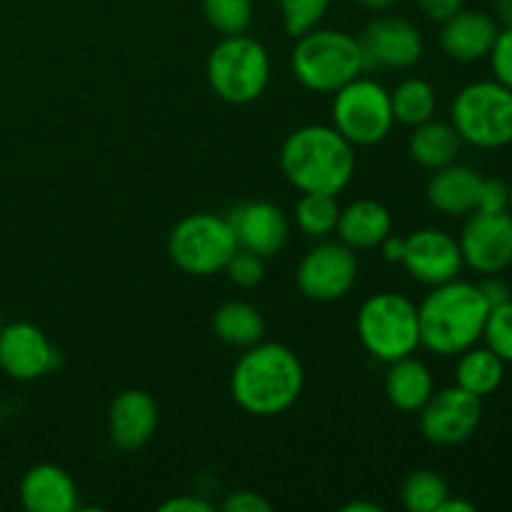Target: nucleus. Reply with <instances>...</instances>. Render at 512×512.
Returning <instances> with one entry per match:
<instances>
[{
  "mask_svg": "<svg viewBox=\"0 0 512 512\" xmlns=\"http://www.w3.org/2000/svg\"><path fill=\"white\" fill-rule=\"evenodd\" d=\"M510 268H512V263H510Z\"/></svg>",
  "mask_w": 512,
  "mask_h": 512,
  "instance_id": "49530a36",
  "label": "nucleus"
},
{
  "mask_svg": "<svg viewBox=\"0 0 512 512\" xmlns=\"http://www.w3.org/2000/svg\"><path fill=\"white\" fill-rule=\"evenodd\" d=\"M460 253L475 273H503L512 263V215L473 210L458 238Z\"/></svg>",
  "mask_w": 512,
  "mask_h": 512,
  "instance_id": "f8f14e48",
  "label": "nucleus"
},
{
  "mask_svg": "<svg viewBox=\"0 0 512 512\" xmlns=\"http://www.w3.org/2000/svg\"><path fill=\"white\" fill-rule=\"evenodd\" d=\"M158 428V403L145 390H123L110 403L108 433L110 440L123 453L145 448Z\"/></svg>",
  "mask_w": 512,
  "mask_h": 512,
  "instance_id": "f3484780",
  "label": "nucleus"
},
{
  "mask_svg": "<svg viewBox=\"0 0 512 512\" xmlns=\"http://www.w3.org/2000/svg\"><path fill=\"white\" fill-rule=\"evenodd\" d=\"M213 333L233 348H250L265 335V320L255 305L243 300H230L220 305L213 315Z\"/></svg>",
  "mask_w": 512,
  "mask_h": 512,
  "instance_id": "393cba45",
  "label": "nucleus"
},
{
  "mask_svg": "<svg viewBox=\"0 0 512 512\" xmlns=\"http://www.w3.org/2000/svg\"><path fill=\"white\" fill-rule=\"evenodd\" d=\"M340 218V205L335 195L303 193L295 205V223L310 238H325L335 233Z\"/></svg>",
  "mask_w": 512,
  "mask_h": 512,
  "instance_id": "bb28decb",
  "label": "nucleus"
},
{
  "mask_svg": "<svg viewBox=\"0 0 512 512\" xmlns=\"http://www.w3.org/2000/svg\"><path fill=\"white\" fill-rule=\"evenodd\" d=\"M460 145H463V140H460L453 123H440L433 118L415 125L413 135H410V155H413L415 163L428 170H438L455 163L460 155Z\"/></svg>",
  "mask_w": 512,
  "mask_h": 512,
  "instance_id": "5701e85b",
  "label": "nucleus"
},
{
  "mask_svg": "<svg viewBox=\"0 0 512 512\" xmlns=\"http://www.w3.org/2000/svg\"><path fill=\"white\" fill-rule=\"evenodd\" d=\"M390 103H393V115L398 123L415 125L425 123L435 115L438 108V98H435V88L423 78H408L390 93Z\"/></svg>",
  "mask_w": 512,
  "mask_h": 512,
  "instance_id": "a878e982",
  "label": "nucleus"
},
{
  "mask_svg": "<svg viewBox=\"0 0 512 512\" xmlns=\"http://www.w3.org/2000/svg\"><path fill=\"white\" fill-rule=\"evenodd\" d=\"M400 263L405 265L410 278L435 288L460 278L465 260L453 235L438 228H423L405 238V253Z\"/></svg>",
  "mask_w": 512,
  "mask_h": 512,
  "instance_id": "4468645a",
  "label": "nucleus"
},
{
  "mask_svg": "<svg viewBox=\"0 0 512 512\" xmlns=\"http://www.w3.org/2000/svg\"><path fill=\"white\" fill-rule=\"evenodd\" d=\"M500 25L493 15L483 10H460L448 18L440 30V45L445 55L460 63H475L488 58L498 40Z\"/></svg>",
  "mask_w": 512,
  "mask_h": 512,
  "instance_id": "a211bd4d",
  "label": "nucleus"
},
{
  "mask_svg": "<svg viewBox=\"0 0 512 512\" xmlns=\"http://www.w3.org/2000/svg\"><path fill=\"white\" fill-rule=\"evenodd\" d=\"M395 125L390 90L373 78L358 75L335 90L333 128L353 145H378Z\"/></svg>",
  "mask_w": 512,
  "mask_h": 512,
  "instance_id": "1a4fd4ad",
  "label": "nucleus"
},
{
  "mask_svg": "<svg viewBox=\"0 0 512 512\" xmlns=\"http://www.w3.org/2000/svg\"><path fill=\"white\" fill-rule=\"evenodd\" d=\"M505 363L485 345V348H468L460 353L458 365H455V385H460L468 393L478 398H488L503 385Z\"/></svg>",
  "mask_w": 512,
  "mask_h": 512,
  "instance_id": "b1692460",
  "label": "nucleus"
},
{
  "mask_svg": "<svg viewBox=\"0 0 512 512\" xmlns=\"http://www.w3.org/2000/svg\"><path fill=\"white\" fill-rule=\"evenodd\" d=\"M225 273H228L230 283L240 285V288H255L265 278V258H260L258 253H250L245 248H238L230 255L228 265H225Z\"/></svg>",
  "mask_w": 512,
  "mask_h": 512,
  "instance_id": "2f4dec72",
  "label": "nucleus"
},
{
  "mask_svg": "<svg viewBox=\"0 0 512 512\" xmlns=\"http://www.w3.org/2000/svg\"><path fill=\"white\" fill-rule=\"evenodd\" d=\"M290 65L298 83L313 93H335L368 68L360 40L333 28H313L300 35Z\"/></svg>",
  "mask_w": 512,
  "mask_h": 512,
  "instance_id": "20e7f679",
  "label": "nucleus"
},
{
  "mask_svg": "<svg viewBox=\"0 0 512 512\" xmlns=\"http://www.w3.org/2000/svg\"><path fill=\"white\" fill-rule=\"evenodd\" d=\"M335 233L353 250L378 248L393 233V218H390V210L383 203L355 200L348 208H340Z\"/></svg>",
  "mask_w": 512,
  "mask_h": 512,
  "instance_id": "412c9836",
  "label": "nucleus"
},
{
  "mask_svg": "<svg viewBox=\"0 0 512 512\" xmlns=\"http://www.w3.org/2000/svg\"><path fill=\"white\" fill-rule=\"evenodd\" d=\"M343 512H383V508L375 503H350L345 505Z\"/></svg>",
  "mask_w": 512,
  "mask_h": 512,
  "instance_id": "79ce46f5",
  "label": "nucleus"
},
{
  "mask_svg": "<svg viewBox=\"0 0 512 512\" xmlns=\"http://www.w3.org/2000/svg\"><path fill=\"white\" fill-rule=\"evenodd\" d=\"M450 123L473 148H505L512 143V90L498 80L465 85L453 100Z\"/></svg>",
  "mask_w": 512,
  "mask_h": 512,
  "instance_id": "0eeeda50",
  "label": "nucleus"
},
{
  "mask_svg": "<svg viewBox=\"0 0 512 512\" xmlns=\"http://www.w3.org/2000/svg\"><path fill=\"white\" fill-rule=\"evenodd\" d=\"M380 245H383L385 260H390V263H400V260H403L405 238H393V233H390Z\"/></svg>",
  "mask_w": 512,
  "mask_h": 512,
  "instance_id": "58836bf2",
  "label": "nucleus"
},
{
  "mask_svg": "<svg viewBox=\"0 0 512 512\" xmlns=\"http://www.w3.org/2000/svg\"><path fill=\"white\" fill-rule=\"evenodd\" d=\"M483 175L468 165L450 163L435 170L428 183V200L443 215H470L478 208Z\"/></svg>",
  "mask_w": 512,
  "mask_h": 512,
  "instance_id": "aec40b11",
  "label": "nucleus"
},
{
  "mask_svg": "<svg viewBox=\"0 0 512 512\" xmlns=\"http://www.w3.org/2000/svg\"><path fill=\"white\" fill-rule=\"evenodd\" d=\"M510 203V188L498 178H483L478 193V208L483 213H505Z\"/></svg>",
  "mask_w": 512,
  "mask_h": 512,
  "instance_id": "72a5a7b5",
  "label": "nucleus"
},
{
  "mask_svg": "<svg viewBox=\"0 0 512 512\" xmlns=\"http://www.w3.org/2000/svg\"><path fill=\"white\" fill-rule=\"evenodd\" d=\"M328 8L330 0H280L285 33L290 38H300L308 30L318 28V23L325 18Z\"/></svg>",
  "mask_w": 512,
  "mask_h": 512,
  "instance_id": "c756f323",
  "label": "nucleus"
},
{
  "mask_svg": "<svg viewBox=\"0 0 512 512\" xmlns=\"http://www.w3.org/2000/svg\"><path fill=\"white\" fill-rule=\"evenodd\" d=\"M20 503L30 512H73L78 508V488L58 465H35L20 480Z\"/></svg>",
  "mask_w": 512,
  "mask_h": 512,
  "instance_id": "6ab92c4d",
  "label": "nucleus"
},
{
  "mask_svg": "<svg viewBox=\"0 0 512 512\" xmlns=\"http://www.w3.org/2000/svg\"><path fill=\"white\" fill-rule=\"evenodd\" d=\"M488 58L493 65L495 80L512 90V28L500 30Z\"/></svg>",
  "mask_w": 512,
  "mask_h": 512,
  "instance_id": "473e14b6",
  "label": "nucleus"
},
{
  "mask_svg": "<svg viewBox=\"0 0 512 512\" xmlns=\"http://www.w3.org/2000/svg\"><path fill=\"white\" fill-rule=\"evenodd\" d=\"M358 3L365 5V8H370V10H388L395 0H358Z\"/></svg>",
  "mask_w": 512,
  "mask_h": 512,
  "instance_id": "37998d69",
  "label": "nucleus"
},
{
  "mask_svg": "<svg viewBox=\"0 0 512 512\" xmlns=\"http://www.w3.org/2000/svg\"><path fill=\"white\" fill-rule=\"evenodd\" d=\"M418 3L425 18L433 20V23H445V20L463 10L465 0H418Z\"/></svg>",
  "mask_w": 512,
  "mask_h": 512,
  "instance_id": "c9c22d12",
  "label": "nucleus"
},
{
  "mask_svg": "<svg viewBox=\"0 0 512 512\" xmlns=\"http://www.w3.org/2000/svg\"><path fill=\"white\" fill-rule=\"evenodd\" d=\"M303 363L280 343H255L245 348L230 375L233 400L255 418H273L298 403L303 393Z\"/></svg>",
  "mask_w": 512,
  "mask_h": 512,
  "instance_id": "f257e3e1",
  "label": "nucleus"
},
{
  "mask_svg": "<svg viewBox=\"0 0 512 512\" xmlns=\"http://www.w3.org/2000/svg\"><path fill=\"white\" fill-rule=\"evenodd\" d=\"M480 290H483V295H485V300H488L490 308H495V305L508 303V300H512L510 298V288L503 283V280H498V278L483 280V283H480Z\"/></svg>",
  "mask_w": 512,
  "mask_h": 512,
  "instance_id": "4c0bfd02",
  "label": "nucleus"
},
{
  "mask_svg": "<svg viewBox=\"0 0 512 512\" xmlns=\"http://www.w3.org/2000/svg\"><path fill=\"white\" fill-rule=\"evenodd\" d=\"M203 15L223 35H240L253 23V0H203Z\"/></svg>",
  "mask_w": 512,
  "mask_h": 512,
  "instance_id": "c85d7f7f",
  "label": "nucleus"
},
{
  "mask_svg": "<svg viewBox=\"0 0 512 512\" xmlns=\"http://www.w3.org/2000/svg\"><path fill=\"white\" fill-rule=\"evenodd\" d=\"M55 365V350L33 323H10L0 330V368L15 380H38Z\"/></svg>",
  "mask_w": 512,
  "mask_h": 512,
  "instance_id": "dca6fc26",
  "label": "nucleus"
},
{
  "mask_svg": "<svg viewBox=\"0 0 512 512\" xmlns=\"http://www.w3.org/2000/svg\"><path fill=\"white\" fill-rule=\"evenodd\" d=\"M208 83L220 100L245 105L258 100L270 83V58L250 35H225L208 58Z\"/></svg>",
  "mask_w": 512,
  "mask_h": 512,
  "instance_id": "423d86ee",
  "label": "nucleus"
},
{
  "mask_svg": "<svg viewBox=\"0 0 512 512\" xmlns=\"http://www.w3.org/2000/svg\"><path fill=\"white\" fill-rule=\"evenodd\" d=\"M448 495V483L435 470H415L405 478L400 490V500L410 512H438Z\"/></svg>",
  "mask_w": 512,
  "mask_h": 512,
  "instance_id": "cd10ccee",
  "label": "nucleus"
},
{
  "mask_svg": "<svg viewBox=\"0 0 512 512\" xmlns=\"http://www.w3.org/2000/svg\"><path fill=\"white\" fill-rule=\"evenodd\" d=\"M280 168L300 193L338 195L355 175V145L333 125H305L283 143Z\"/></svg>",
  "mask_w": 512,
  "mask_h": 512,
  "instance_id": "7ed1b4c3",
  "label": "nucleus"
},
{
  "mask_svg": "<svg viewBox=\"0 0 512 512\" xmlns=\"http://www.w3.org/2000/svg\"><path fill=\"white\" fill-rule=\"evenodd\" d=\"M160 512H213V505L195 495H180V498L165 500L160 505Z\"/></svg>",
  "mask_w": 512,
  "mask_h": 512,
  "instance_id": "e433bc0d",
  "label": "nucleus"
},
{
  "mask_svg": "<svg viewBox=\"0 0 512 512\" xmlns=\"http://www.w3.org/2000/svg\"><path fill=\"white\" fill-rule=\"evenodd\" d=\"M490 305L480 285L455 278L435 285L418 305L420 345L430 353L453 358L483 340Z\"/></svg>",
  "mask_w": 512,
  "mask_h": 512,
  "instance_id": "f03ea898",
  "label": "nucleus"
},
{
  "mask_svg": "<svg viewBox=\"0 0 512 512\" xmlns=\"http://www.w3.org/2000/svg\"><path fill=\"white\" fill-rule=\"evenodd\" d=\"M483 340L505 365L512 363V300L490 308L483 328Z\"/></svg>",
  "mask_w": 512,
  "mask_h": 512,
  "instance_id": "7c9ffc66",
  "label": "nucleus"
},
{
  "mask_svg": "<svg viewBox=\"0 0 512 512\" xmlns=\"http://www.w3.org/2000/svg\"><path fill=\"white\" fill-rule=\"evenodd\" d=\"M238 250L233 228L225 215L193 213L175 223L168 238V255L183 273L208 278L228 265Z\"/></svg>",
  "mask_w": 512,
  "mask_h": 512,
  "instance_id": "6e6552de",
  "label": "nucleus"
},
{
  "mask_svg": "<svg viewBox=\"0 0 512 512\" xmlns=\"http://www.w3.org/2000/svg\"><path fill=\"white\" fill-rule=\"evenodd\" d=\"M438 512H475V505L468 503V500H460V498H445L443 505H440Z\"/></svg>",
  "mask_w": 512,
  "mask_h": 512,
  "instance_id": "a19ab883",
  "label": "nucleus"
},
{
  "mask_svg": "<svg viewBox=\"0 0 512 512\" xmlns=\"http://www.w3.org/2000/svg\"><path fill=\"white\" fill-rule=\"evenodd\" d=\"M228 223L233 228L238 248L258 253L260 258H273L285 248L290 235V223L283 210L265 200H253L228 210Z\"/></svg>",
  "mask_w": 512,
  "mask_h": 512,
  "instance_id": "2eb2a0df",
  "label": "nucleus"
},
{
  "mask_svg": "<svg viewBox=\"0 0 512 512\" xmlns=\"http://www.w3.org/2000/svg\"><path fill=\"white\" fill-rule=\"evenodd\" d=\"M355 328L363 348L383 363L408 358L420 348L418 305L393 290L370 295L360 305Z\"/></svg>",
  "mask_w": 512,
  "mask_h": 512,
  "instance_id": "39448f33",
  "label": "nucleus"
},
{
  "mask_svg": "<svg viewBox=\"0 0 512 512\" xmlns=\"http://www.w3.org/2000/svg\"><path fill=\"white\" fill-rule=\"evenodd\" d=\"M508 213L512 215V188H510V203H508Z\"/></svg>",
  "mask_w": 512,
  "mask_h": 512,
  "instance_id": "c03bdc74",
  "label": "nucleus"
},
{
  "mask_svg": "<svg viewBox=\"0 0 512 512\" xmlns=\"http://www.w3.org/2000/svg\"><path fill=\"white\" fill-rule=\"evenodd\" d=\"M0 330H3V313H0Z\"/></svg>",
  "mask_w": 512,
  "mask_h": 512,
  "instance_id": "a18cd8bd",
  "label": "nucleus"
},
{
  "mask_svg": "<svg viewBox=\"0 0 512 512\" xmlns=\"http://www.w3.org/2000/svg\"><path fill=\"white\" fill-rule=\"evenodd\" d=\"M388 365V375H385L388 400L403 413H420L430 395L435 393V380L430 368L413 355L393 360Z\"/></svg>",
  "mask_w": 512,
  "mask_h": 512,
  "instance_id": "4be33fe9",
  "label": "nucleus"
},
{
  "mask_svg": "<svg viewBox=\"0 0 512 512\" xmlns=\"http://www.w3.org/2000/svg\"><path fill=\"white\" fill-rule=\"evenodd\" d=\"M483 420V398L460 385L435 390L420 410V430L425 440L440 448H453L475 435Z\"/></svg>",
  "mask_w": 512,
  "mask_h": 512,
  "instance_id": "9b49d317",
  "label": "nucleus"
},
{
  "mask_svg": "<svg viewBox=\"0 0 512 512\" xmlns=\"http://www.w3.org/2000/svg\"><path fill=\"white\" fill-rule=\"evenodd\" d=\"M358 40L368 68H413L425 53L420 30L410 20L395 15H380L370 20Z\"/></svg>",
  "mask_w": 512,
  "mask_h": 512,
  "instance_id": "ddd939ff",
  "label": "nucleus"
},
{
  "mask_svg": "<svg viewBox=\"0 0 512 512\" xmlns=\"http://www.w3.org/2000/svg\"><path fill=\"white\" fill-rule=\"evenodd\" d=\"M220 508L223 512H270L273 505L253 490H235V493H228Z\"/></svg>",
  "mask_w": 512,
  "mask_h": 512,
  "instance_id": "f704fd0d",
  "label": "nucleus"
},
{
  "mask_svg": "<svg viewBox=\"0 0 512 512\" xmlns=\"http://www.w3.org/2000/svg\"><path fill=\"white\" fill-rule=\"evenodd\" d=\"M355 280H358V258L343 240L315 245L298 265L300 293L315 303H335L345 298Z\"/></svg>",
  "mask_w": 512,
  "mask_h": 512,
  "instance_id": "9d476101",
  "label": "nucleus"
},
{
  "mask_svg": "<svg viewBox=\"0 0 512 512\" xmlns=\"http://www.w3.org/2000/svg\"><path fill=\"white\" fill-rule=\"evenodd\" d=\"M493 18L503 28H512V0H495L493 3Z\"/></svg>",
  "mask_w": 512,
  "mask_h": 512,
  "instance_id": "ea45409f",
  "label": "nucleus"
}]
</instances>
